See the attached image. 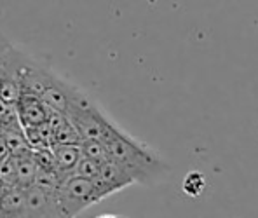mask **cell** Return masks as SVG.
Here are the masks:
<instances>
[{
  "instance_id": "1",
  "label": "cell",
  "mask_w": 258,
  "mask_h": 218,
  "mask_svg": "<svg viewBox=\"0 0 258 218\" xmlns=\"http://www.w3.org/2000/svg\"><path fill=\"white\" fill-rule=\"evenodd\" d=\"M105 147L108 159L122 166L133 177L135 183H152L168 170V166L149 145L133 138L122 129L105 141Z\"/></svg>"
},
{
  "instance_id": "2",
  "label": "cell",
  "mask_w": 258,
  "mask_h": 218,
  "mask_svg": "<svg viewBox=\"0 0 258 218\" xmlns=\"http://www.w3.org/2000/svg\"><path fill=\"white\" fill-rule=\"evenodd\" d=\"M67 117L77 129L82 141L100 140L105 143L120 129L87 94L79 99V103Z\"/></svg>"
},
{
  "instance_id": "3",
  "label": "cell",
  "mask_w": 258,
  "mask_h": 218,
  "mask_svg": "<svg viewBox=\"0 0 258 218\" xmlns=\"http://www.w3.org/2000/svg\"><path fill=\"white\" fill-rule=\"evenodd\" d=\"M103 194L96 187L94 180H86L77 175L63 178L56 190V201L61 218H75L89 206L100 202Z\"/></svg>"
},
{
  "instance_id": "4",
  "label": "cell",
  "mask_w": 258,
  "mask_h": 218,
  "mask_svg": "<svg viewBox=\"0 0 258 218\" xmlns=\"http://www.w3.org/2000/svg\"><path fill=\"white\" fill-rule=\"evenodd\" d=\"M82 96H84V91H81L75 84L68 82V80H64L56 74L52 75L47 87L40 94L42 101L49 108L63 114V116H68Z\"/></svg>"
},
{
  "instance_id": "5",
  "label": "cell",
  "mask_w": 258,
  "mask_h": 218,
  "mask_svg": "<svg viewBox=\"0 0 258 218\" xmlns=\"http://www.w3.org/2000/svg\"><path fill=\"white\" fill-rule=\"evenodd\" d=\"M25 192V213L26 218H61L56 201V192H47L40 187H26Z\"/></svg>"
},
{
  "instance_id": "6",
  "label": "cell",
  "mask_w": 258,
  "mask_h": 218,
  "mask_svg": "<svg viewBox=\"0 0 258 218\" xmlns=\"http://www.w3.org/2000/svg\"><path fill=\"white\" fill-rule=\"evenodd\" d=\"M14 106H16L18 119H20L23 129L37 128V126L45 124L49 112H51V108L42 101V98L33 93H28V91H21Z\"/></svg>"
},
{
  "instance_id": "7",
  "label": "cell",
  "mask_w": 258,
  "mask_h": 218,
  "mask_svg": "<svg viewBox=\"0 0 258 218\" xmlns=\"http://www.w3.org/2000/svg\"><path fill=\"white\" fill-rule=\"evenodd\" d=\"M0 218H26L23 189L0 185Z\"/></svg>"
},
{
  "instance_id": "8",
  "label": "cell",
  "mask_w": 258,
  "mask_h": 218,
  "mask_svg": "<svg viewBox=\"0 0 258 218\" xmlns=\"http://www.w3.org/2000/svg\"><path fill=\"white\" fill-rule=\"evenodd\" d=\"M47 124L52 133V145L54 143H64V145H81V136H79L77 129L70 122L67 116L59 112L51 110L47 117Z\"/></svg>"
},
{
  "instance_id": "9",
  "label": "cell",
  "mask_w": 258,
  "mask_h": 218,
  "mask_svg": "<svg viewBox=\"0 0 258 218\" xmlns=\"http://www.w3.org/2000/svg\"><path fill=\"white\" fill-rule=\"evenodd\" d=\"M52 155H54L56 162V171L63 178L74 175L75 166L82 157L81 145H64V143H54L51 147Z\"/></svg>"
},
{
  "instance_id": "10",
  "label": "cell",
  "mask_w": 258,
  "mask_h": 218,
  "mask_svg": "<svg viewBox=\"0 0 258 218\" xmlns=\"http://www.w3.org/2000/svg\"><path fill=\"white\" fill-rule=\"evenodd\" d=\"M14 159H16V187H20V189L32 187L35 182L37 171H39L33 154L30 152L25 155H14Z\"/></svg>"
},
{
  "instance_id": "11",
  "label": "cell",
  "mask_w": 258,
  "mask_h": 218,
  "mask_svg": "<svg viewBox=\"0 0 258 218\" xmlns=\"http://www.w3.org/2000/svg\"><path fill=\"white\" fill-rule=\"evenodd\" d=\"M81 152H82V157L96 160V162H100V164L110 160L107 147H105V143H103V141H100V140H84V141H81Z\"/></svg>"
},
{
  "instance_id": "12",
  "label": "cell",
  "mask_w": 258,
  "mask_h": 218,
  "mask_svg": "<svg viewBox=\"0 0 258 218\" xmlns=\"http://www.w3.org/2000/svg\"><path fill=\"white\" fill-rule=\"evenodd\" d=\"M100 170H101V164L96 162V160H91L87 157H81V160L77 162L75 166V171L74 175L81 178H86V180H94L100 175Z\"/></svg>"
},
{
  "instance_id": "13",
  "label": "cell",
  "mask_w": 258,
  "mask_h": 218,
  "mask_svg": "<svg viewBox=\"0 0 258 218\" xmlns=\"http://www.w3.org/2000/svg\"><path fill=\"white\" fill-rule=\"evenodd\" d=\"M11 47V42L6 39V37L0 33V70H2V63H4V58H6V52L7 49Z\"/></svg>"
},
{
  "instance_id": "14",
  "label": "cell",
  "mask_w": 258,
  "mask_h": 218,
  "mask_svg": "<svg viewBox=\"0 0 258 218\" xmlns=\"http://www.w3.org/2000/svg\"><path fill=\"white\" fill-rule=\"evenodd\" d=\"M96 218H126V216H120V215H100Z\"/></svg>"
}]
</instances>
